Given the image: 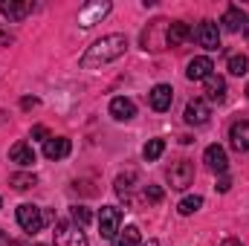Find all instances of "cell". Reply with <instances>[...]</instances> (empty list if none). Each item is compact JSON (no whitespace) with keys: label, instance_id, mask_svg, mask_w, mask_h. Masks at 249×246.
Listing matches in <instances>:
<instances>
[{"label":"cell","instance_id":"cell-11","mask_svg":"<svg viewBox=\"0 0 249 246\" xmlns=\"http://www.w3.org/2000/svg\"><path fill=\"white\" fill-rule=\"evenodd\" d=\"M220 23H223V29H229V32H247L249 26V18L247 12L241 9V6H229L226 12H223V18H220Z\"/></svg>","mask_w":249,"mask_h":246},{"label":"cell","instance_id":"cell-18","mask_svg":"<svg viewBox=\"0 0 249 246\" xmlns=\"http://www.w3.org/2000/svg\"><path fill=\"white\" fill-rule=\"evenodd\" d=\"M229 142L235 151H249V122L241 119V122H232L229 127Z\"/></svg>","mask_w":249,"mask_h":246},{"label":"cell","instance_id":"cell-16","mask_svg":"<svg viewBox=\"0 0 249 246\" xmlns=\"http://www.w3.org/2000/svg\"><path fill=\"white\" fill-rule=\"evenodd\" d=\"M70 148H72V145H70L67 136H50V139L44 142V157L58 162V159H64V157H70Z\"/></svg>","mask_w":249,"mask_h":246},{"label":"cell","instance_id":"cell-12","mask_svg":"<svg viewBox=\"0 0 249 246\" xmlns=\"http://www.w3.org/2000/svg\"><path fill=\"white\" fill-rule=\"evenodd\" d=\"M212 70H214V64L209 55H197V58H191L186 67V78L188 81H206L209 75H212Z\"/></svg>","mask_w":249,"mask_h":246},{"label":"cell","instance_id":"cell-28","mask_svg":"<svg viewBox=\"0 0 249 246\" xmlns=\"http://www.w3.org/2000/svg\"><path fill=\"white\" fill-rule=\"evenodd\" d=\"M142 197H145V203H160L162 200V188L160 185H145Z\"/></svg>","mask_w":249,"mask_h":246},{"label":"cell","instance_id":"cell-34","mask_svg":"<svg viewBox=\"0 0 249 246\" xmlns=\"http://www.w3.org/2000/svg\"><path fill=\"white\" fill-rule=\"evenodd\" d=\"M247 96H249V87H247Z\"/></svg>","mask_w":249,"mask_h":246},{"label":"cell","instance_id":"cell-29","mask_svg":"<svg viewBox=\"0 0 249 246\" xmlns=\"http://www.w3.org/2000/svg\"><path fill=\"white\" fill-rule=\"evenodd\" d=\"M32 139H41V142H47V139H50V130H47L44 124H35V127H32Z\"/></svg>","mask_w":249,"mask_h":246},{"label":"cell","instance_id":"cell-10","mask_svg":"<svg viewBox=\"0 0 249 246\" xmlns=\"http://www.w3.org/2000/svg\"><path fill=\"white\" fill-rule=\"evenodd\" d=\"M194 38V29L188 26L186 20H174L168 23V32H165V47H183L186 41Z\"/></svg>","mask_w":249,"mask_h":246},{"label":"cell","instance_id":"cell-14","mask_svg":"<svg viewBox=\"0 0 249 246\" xmlns=\"http://www.w3.org/2000/svg\"><path fill=\"white\" fill-rule=\"evenodd\" d=\"M209 116H212L209 102H206V99H191L186 105V116H183V119H186L188 124H206Z\"/></svg>","mask_w":249,"mask_h":246},{"label":"cell","instance_id":"cell-6","mask_svg":"<svg viewBox=\"0 0 249 246\" xmlns=\"http://www.w3.org/2000/svg\"><path fill=\"white\" fill-rule=\"evenodd\" d=\"M165 32H168V20H162V18L151 20V26L142 32V47L145 50H162L165 47Z\"/></svg>","mask_w":249,"mask_h":246},{"label":"cell","instance_id":"cell-9","mask_svg":"<svg viewBox=\"0 0 249 246\" xmlns=\"http://www.w3.org/2000/svg\"><path fill=\"white\" fill-rule=\"evenodd\" d=\"M203 162H206V168L214 171V174H226V168H229V157H226V151H223L220 145H209L206 154H203Z\"/></svg>","mask_w":249,"mask_h":246},{"label":"cell","instance_id":"cell-3","mask_svg":"<svg viewBox=\"0 0 249 246\" xmlns=\"http://www.w3.org/2000/svg\"><path fill=\"white\" fill-rule=\"evenodd\" d=\"M55 246H87V235L78 223L61 220L55 223Z\"/></svg>","mask_w":249,"mask_h":246},{"label":"cell","instance_id":"cell-25","mask_svg":"<svg viewBox=\"0 0 249 246\" xmlns=\"http://www.w3.org/2000/svg\"><path fill=\"white\" fill-rule=\"evenodd\" d=\"M226 70H229L232 75H247V72H249V58H247V55H229Z\"/></svg>","mask_w":249,"mask_h":246},{"label":"cell","instance_id":"cell-19","mask_svg":"<svg viewBox=\"0 0 249 246\" xmlns=\"http://www.w3.org/2000/svg\"><path fill=\"white\" fill-rule=\"evenodd\" d=\"M110 116H113L116 122H130V119L136 116V105H133L130 99L119 96V99H113V102H110Z\"/></svg>","mask_w":249,"mask_h":246},{"label":"cell","instance_id":"cell-33","mask_svg":"<svg viewBox=\"0 0 249 246\" xmlns=\"http://www.w3.org/2000/svg\"><path fill=\"white\" fill-rule=\"evenodd\" d=\"M220 246H241L238 238H226V241H220Z\"/></svg>","mask_w":249,"mask_h":246},{"label":"cell","instance_id":"cell-27","mask_svg":"<svg viewBox=\"0 0 249 246\" xmlns=\"http://www.w3.org/2000/svg\"><path fill=\"white\" fill-rule=\"evenodd\" d=\"M93 220V214H90V209H84V206H72V223H78L81 229L87 226Z\"/></svg>","mask_w":249,"mask_h":246},{"label":"cell","instance_id":"cell-24","mask_svg":"<svg viewBox=\"0 0 249 246\" xmlns=\"http://www.w3.org/2000/svg\"><path fill=\"white\" fill-rule=\"evenodd\" d=\"M162 151H165V142H162V139H151V142L142 148V157H145L148 162H157V159L162 157Z\"/></svg>","mask_w":249,"mask_h":246},{"label":"cell","instance_id":"cell-1","mask_svg":"<svg viewBox=\"0 0 249 246\" xmlns=\"http://www.w3.org/2000/svg\"><path fill=\"white\" fill-rule=\"evenodd\" d=\"M124 53H127V38L119 35V32H113V35L99 38L93 47H87V53L81 55L78 67H81V70H99V67H105V64L122 58Z\"/></svg>","mask_w":249,"mask_h":246},{"label":"cell","instance_id":"cell-7","mask_svg":"<svg viewBox=\"0 0 249 246\" xmlns=\"http://www.w3.org/2000/svg\"><path fill=\"white\" fill-rule=\"evenodd\" d=\"M194 38L200 41V47L203 50H220V29H217V23H212V20H203L200 26H197V32H194Z\"/></svg>","mask_w":249,"mask_h":246},{"label":"cell","instance_id":"cell-32","mask_svg":"<svg viewBox=\"0 0 249 246\" xmlns=\"http://www.w3.org/2000/svg\"><path fill=\"white\" fill-rule=\"evenodd\" d=\"M35 105H38V99H23V102H20V107H26V110L35 107Z\"/></svg>","mask_w":249,"mask_h":246},{"label":"cell","instance_id":"cell-4","mask_svg":"<svg viewBox=\"0 0 249 246\" xmlns=\"http://www.w3.org/2000/svg\"><path fill=\"white\" fill-rule=\"evenodd\" d=\"M18 223H20V229L23 232H29V235H38L41 229H44V211L38 209V206H32V203H23V206H18Z\"/></svg>","mask_w":249,"mask_h":246},{"label":"cell","instance_id":"cell-31","mask_svg":"<svg viewBox=\"0 0 249 246\" xmlns=\"http://www.w3.org/2000/svg\"><path fill=\"white\" fill-rule=\"evenodd\" d=\"M9 44H12V35H9V32H3V29H0V47H9Z\"/></svg>","mask_w":249,"mask_h":246},{"label":"cell","instance_id":"cell-5","mask_svg":"<svg viewBox=\"0 0 249 246\" xmlns=\"http://www.w3.org/2000/svg\"><path fill=\"white\" fill-rule=\"evenodd\" d=\"M168 183L174 191H186L188 185L194 183V165H191V159H177V162H171V168H168Z\"/></svg>","mask_w":249,"mask_h":246},{"label":"cell","instance_id":"cell-8","mask_svg":"<svg viewBox=\"0 0 249 246\" xmlns=\"http://www.w3.org/2000/svg\"><path fill=\"white\" fill-rule=\"evenodd\" d=\"M148 102H151V107H154L157 113L171 110V102H174V90H171V84H157V87L148 93Z\"/></svg>","mask_w":249,"mask_h":246},{"label":"cell","instance_id":"cell-30","mask_svg":"<svg viewBox=\"0 0 249 246\" xmlns=\"http://www.w3.org/2000/svg\"><path fill=\"white\" fill-rule=\"evenodd\" d=\"M229 188H232V180L223 174V177H220V183H217V191H229Z\"/></svg>","mask_w":249,"mask_h":246},{"label":"cell","instance_id":"cell-35","mask_svg":"<svg viewBox=\"0 0 249 246\" xmlns=\"http://www.w3.org/2000/svg\"><path fill=\"white\" fill-rule=\"evenodd\" d=\"M0 206H3V200H0Z\"/></svg>","mask_w":249,"mask_h":246},{"label":"cell","instance_id":"cell-2","mask_svg":"<svg viewBox=\"0 0 249 246\" xmlns=\"http://www.w3.org/2000/svg\"><path fill=\"white\" fill-rule=\"evenodd\" d=\"M119 232H122V209L102 206V211H99V235L105 241H116Z\"/></svg>","mask_w":249,"mask_h":246},{"label":"cell","instance_id":"cell-36","mask_svg":"<svg viewBox=\"0 0 249 246\" xmlns=\"http://www.w3.org/2000/svg\"><path fill=\"white\" fill-rule=\"evenodd\" d=\"M38 246H44V244H38Z\"/></svg>","mask_w":249,"mask_h":246},{"label":"cell","instance_id":"cell-13","mask_svg":"<svg viewBox=\"0 0 249 246\" xmlns=\"http://www.w3.org/2000/svg\"><path fill=\"white\" fill-rule=\"evenodd\" d=\"M32 9H35L32 0H0V15H6L9 20H23Z\"/></svg>","mask_w":249,"mask_h":246},{"label":"cell","instance_id":"cell-20","mask_svg":"<svg viewBox=\"0 0 249 246\" xmlns=\"http://www.w3.org/2000/svg\"><path fill=\"white\" fill-rule=\"evenodd\" d=\"M9 159L26 168V165H32V162H35V151H32V145H29V142H15V145L9 148Z\"/></svg>","mask_w":249,"mask_h":246},{"label":"cell","instance_id":"cell-26","mask_svg":"<svg viewBox=\"0 0 249 246\" xmlns=\"http://www.w3.org/2000/svg\"><path fill=\"white\" fill-rule=\"evenodd\" d=\"M9 183L15 185L18 191H26V188H32L38 180H35V174H12V177H9Z\"/></svg>","mask_w":249,"mask_h":246},{"label":"cell","instance_id":"cell-15","mask_svg":"<svg viewBox=\"0 0 249 246\" xmlns=\"http://www.w3.org/2000/svg\"><path fill=\"white\" fill-rule=\"evenodd\" d=\"M107 12H110V3H90V6H84V9L78 12V23H81L84 29H90V26L99 23Z\"/></svg>","mask_w":249,"mask_h":246},{"label":"cell","instance_id":"cell-17","mask_svg":"<svg viewBox=\"0 0 249 246\" xmlns=\"http://www.w3.org/2000/svg\"><path fill=\"white\" fill-rule=\"evenodd\" d=\"M206 99H209V102H214V105L226 102V78H223V75L212 72V75L206 78Z\"/></svg>","mask_w":249,"mask_h":246},{"label":"cell","instance_id":"cell-21","mask_svg":"<svg viewBox=\"0 0 249 246\" xmlns=\"http://www.w3.org/2000/svg\"><path fill=\"white\" fill-rule=\"evenodd\" d=\"M133 183H136V171H124V174H119V177H116V194H119V197H122L124 203H127V200H130V194H133Z\"/></svg>","mask_w":249,"mask_h":246},{"label":"cell","instance_id":"cell-22","mask_svg":"<svg viewBox=\"0 0 249 246\" xmlns=\"http://www.w3.org/2000/svg\"><path fill=\"white\" fill-rule=\"evenodd\" d=\"M113 246H142V232L136 226H124L122 232L116 235Z\"/></svg>","mask_w":249,"mask_h":246},{"label":"cell","instance_id":"cell-23","mask_svg":"<svg viewBox=\"0 0 249 246\" xmlns=\"http://www.w3.org/2000/svg\"><path fill=\"white\" fill-rule=\"evenodd\" d=\"M203 209V197L200 194H191V197H183L180 200V206H177V211L183 214V217H188V214H194V211H200Z\"/></svg>","mask_w":249,"mask_h":246}]
</instances>
